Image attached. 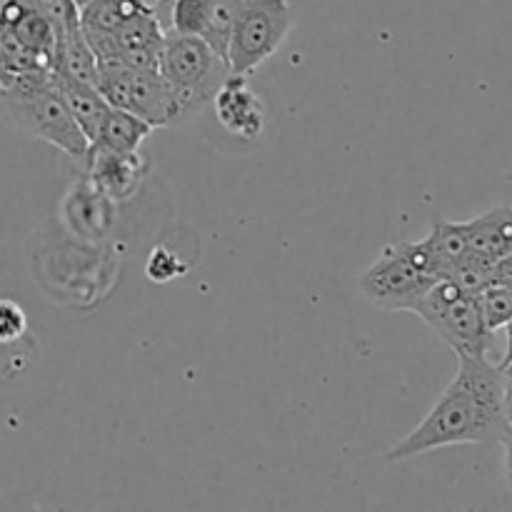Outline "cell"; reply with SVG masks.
<instances>
[{
	"label": "cell",
	"instance_id": "6da1fadb",
	"mask_svg": "<svg viewBox=\"0 0 512 512\" xmlns=\"http://www.w3.org/2000/svg\"><path fill=\"white\" fill-rule=\"evenodd\" d=\"M503 368L488 355H458V373L423 423L388 450L390 463L450 445L500 443L510 428Z\"/></svg>",
	"mask_w": 512,
	"mask_h": 512
},
{
	"label": "cell",
	"instance_id": "7a4b0ae2",
	"mask_svg": "<svg viewBox=\"0 0 512 512\" xmlns=\"http://www.w3.org/2000/svg\"><path fill=\"white\" fill-rule=\"evenodd\" d=\"M0 98L20 130L53 145L70 158L85 160L90 140L60 95L53 80V68H35L20 75L13 85L0 90Z\"/></svg>",
	"mask_w": 512,
	"mask_h": 512
},
{
	"label": "cell",
	"instance_id": "3957f363",
	"mask_svg": "<svg viewBox=\"0 0 512 512\" xmlns=\"http://www.w3.org/2000/svg\"><path fill=\"white\" fill-rule=\"evenodd\" d=\"M423 240L388 245L360 278V290L373 305L393 313H415L423 295L438 283Z\"/></svg>",
	"mask_w": 512,
	"mask_h": 512
},
{
	"label": "cell",
	"instance_id": "277c9868",
	"mask_svg": "<svg viewBox=\"0 0 512 512\" xmlns=\"http://www.w3.org/2000/svg\"><path fill=\"white\" fill-rule=\"evenodd\" d=\"M455 355H488L495 330L485 323L480 295H470L450 278H440L415 308Z\"/></svg>",
	"mask_w": 512,
	"mask_h": 512
},
{
	"label": "cell",
	"instance_id": "5b68a950",
	"mask_svg": "<svg viewBox=\"0 0 512 512\" xmlns=\"http://www.w3.org/2000/svg\"><path fill=\"white\" fill-rule=\"evenodd\" d=\"M160 73L173 85L183 113H190L213 100L233 70L205 38L168 30L160 53Z\"/></svg>",
	"mask_w": 512,
	"mask_h": 512
},
{
	"label": "cell",
	"instance_id": "8992f818",
	"mask_svg": "<svg viewBox=\"0 0 512 512\" xmlns=\"http://www.w3.org/2000/svg\"><path fill=\"white\" fill-rule=\"evenodd\" d=\"M98 88L110 105L135 113L153 128L173 125L183 118V105L173 85L155 68H130L120 63H100Z\"/></svg>",
	"mask_w": 512,
	"mask_h": 512
},
{
	"label": "cell",
	"instance_id": "52a82bcc",
	"mask_svg": "<svg viewBox=\"0 0 512 512\" xmlns=\"http://www.w3.org/2000/svg\"><path fill=\"white\" fill-rule=\"evenodd\" d=\"M293 25L288 0H250L235 23L228 63L235 75H253L278 53Z\"/></svg>",
	"mask_w": 512,
	"mask_h": 512
},
{
	"label": "cell",
	"instance_id": "ba28073f",
	"mask_svg": "<svg viewBox=\"0 0 512 512\" xmlns=\"http://www.w3.org/2000/svg\"><path fill=\"white\" fill-rule=\"evenodd\" d=\"M85 170L95 190H100L113 203H123L138 193L148 173V163L138 150H110L90 145L85 155Z\"/></svg>",
	"mask_w": 512,
	"mask_h": 512
},
{
	"label": "cell",
	"instance_id": "9c48e42d",
	"mask_svg": "<svg viewBox=\"0 0 512 512\" xmlns=\"http://www.w3.org/2000/svg\"><path fill=\"white\" fill-rule=\"evenodd\" d=\"M215 118L240 140H258L268 125V108L258 90L250 85V75H230L213 98Z\"/></svg>",
	"mask_w": 512,
	"mask_h": 512
},
{
	"label": "cell",
	"instance_id": "30bf717a",
	"mask_svg": "<svg viewBox=\"0 0 512 512\" xmlns=\"http://www.w3.org/2000/svg\"><path fill=\"white\" fill-rule=\"evenodd\" d=\"M0 23L38 63L53 68L58 33L38 0H0Z\"/></svg>",
	"mask_w": 512,
	"mask_h": 512
},
{
	"label": "cell",
	"instance_id": "8fae6325",
	"mask_svg": "<svg viewBox=\"0 0 512 512\" xmlns=\"http://www.w3.org/2000/svg\"><path fill=\"white\" fill-rule=\"evenodd\" d=\"M63 215L68 228L80 238H103L113 225V200L105 198L85 178L65 198Z\"/></svg>",
	"mask_w": 512,
	"mask_h": 512
},
{
	"label": "cell",
	"instance_id": "7c38bea8",
	"mask_svg": "<svg viewBox=\"0 0 512 512\" xmlns=\"http://www.w3.org/2000/svg\"><path fill=\"white\" fill-rule=\"evenodd\" d=\"M150 8L153 5H148L145 0H88L80 8V25H83L85 38L98 53L125 23H130Z\"/></svg>",
	"mask_w": 512,
	"mask_h": 512
},
{
	"label": "cell",
	"instance_id": "4fadbf2b",
	"mask_svg": "<svg viewBox=\"0 0 512 512\" xmlns=\"http://www.w3.org/2000/svg\"><path fill=\"white\" fill-rule=\"evenodd\" d=\"M53 80L55 85H58L60 95L65 98V103H68L73 118L78 120L83 133L88 135V140L93 143V140L98 138V130L100 125H103L105 115H108V110L113 108L110 100L105 98L103 90H100L95 83H83V80L68 78V75H60L55 73V70H53Z\"/></svg>",
	"mask_w": 512,
	"mask_h": 512
},
{
	"label": "cell",
	"instance_id": "5bb4252c",
	"mask_svg": "<svg viewBox=\"0 0 512 512\" xmlns=\"http://www.w3.org/2000/svg\"><path fill=\"white\" fill-rule=\"evenodd\" d=\"M468 238L470 248L485 258L495 260L512 253V208L510 205H498L478 218L468 220Z\"/></svg>",
	"mask_w": 512,
	"mask_h": 512
},
{
	"label": "cell",
	"instance_id": "9a60e30c",
	"mask_svg": "<svg viewBox=\"0 0 512 512\" xmlns=\"http://www.w3.org/2000/svg\"><path fill=\"white\" fill-rule=\"evenodd\" d=\"M53 70L60 75H68V78L98 85V73H100L98 53L93 50L90 40L85 38L83 25L80 23L58 35Z\"/></svg>",
	"mask_w": 512,
	"mask_h": 512
},
{
	"label": "cell",
	"instance_id": "2e32d148",
	"mask_svg": "<svg viewBox=\"0 0 512 512\" xmlns=\"http://www.w3.org/2000/svg\"><path fill=\"white\" fill-rule=\"evenodd\" d=\"M423 245L438 278H448L453 265L468 253H473L468 238V223H450V220H435L430 235L423 238Z\"/></svg>",
	"mask_w": 512,
	"mask_h": 512
},
{
	"label": "cell",
	"instance_id": "e0dca14e",
	"mask_svg": "<svg viewBox=\"0 0 512 512\" xmlns=\"http://www.w3.org/2000/svg\"><path fill=\"white\" fill-rule=\"evenodd\" d=\"M153 125L148 120L138 118L135 113L123 108H110L105 115L103 125L98 130V138L90 145H100V148L110 150H140V145L145 143L150 133H153Z\"/></svg>",
	"mask_w": 512,
	"mask_h": 512
},
{
	"label": "cell",
	"instance_id": "ac0fdd59",
	"mask_svg": "<svg viewBox=\"0 0 512 512\" xmlns=\"http://www.w3.org/2000/svg\"><path fill=\"white\" fill-rule=\"evenodd\" d=\"M213 18V0H168V23L165 28L183 35L205 38Z\"/></svg>",
	"mask_w": 512,
	"mask_h": 512
},
{
	"label": "cell",
	"instance_id": "d6986e66",
	"mask_svg": "<svg viewBox=\"0 0 512 512\" xmlns=\"http://www.w3.org/2000/svg\"><path fill=\"white\" fill-rule=\"evenodd\" d=\"M495 260L485 258L480 253H468L463 260L453 265V270L448 273V278L453 283H458L465 293L480 295L483 290H488L490 285L498 283V270H495Z\"/></svg>",
	"mask_w": 512,
	"mask_h": 512
},
{
	"label": "cell",
	"instance_id": "ffe728a7",
	"mask_svg": "<svg viewBox=\"0 0 512 512\" xmlns=\"http://www.w3.org/2000/svg\"><path fill=\"white\" fill-rule=\"evenodd\" d=\"M35 68H48V65L38 63V60L13 38V33L0 23V90L13 85L20 75L30 73V70Z\"/></svg>",
	"mask_w": 512,
	"mask_h": 512
},
{
	"label": "cell",
	"instance_id": "44dd1931",
	"mask_svg": "<svg viewBox=\"0 0 512 512\" xmlns=\"http://www.w3.org/2000/svg\"><path fill=\"white\" fill-rule=\"evenodd\" d=\"M250 0H213V18H210V28L205 33V40L228 60L230 38H233L235 23L240 20L243 10L248 8ZM230 65V63H228Z\"/></svg>",
	"mask_w": 512,
	"mask_h": 512
},
{
	"label": "cell",
	"instance_id": "7402d4cb",
	"mask_svg": "<svg viewBox=\"0 0 512 512\" xmlns=\"http://www.w3.org/2000/svg\"><path fill=\"white\" fill-rule=\"evenodd\" d=\"M480 308H483L485 323L490 330H503L512 320V280L490 285L480 293Z\"/></svg>",
	"mask_w": 512,
	"mask_h": 512
},
{
	"label": "cell",
	"instance_id": "603a6c76",
	"mask_svg": "<svg viewBox=\"0 0 512 512\" xmlns=\"http://www.w3.org/2000/svg\"><path fill=\"white\" fill-rule=\"evenodd\" d=\"M185 273V263L170 248H155L145 263V275L153 283H170Z\"/></svg>",
	"mask_w": 512,
	"mask_h": 512
},
{
	"label": "cell",
	"instance_id": "cb8c5ba5",
	"mask_svg": "<svg viewBox=\"0 0 512 512\" xmlns=\"http://www.w3.org/2000/svg\"><path fill=\"white\" fill-rule=\"evenodd\" d=\"M28 330V318L15 300L0 298V343H15Z\"/></svg>",
	"mask_w": 512,
	"mask_h": 512
},
{
	"label": "cell",
	"instance_id": "d4e9b609",
	"mask_svg": "<svg viewBox=\"0 0 512 512\" xmlns=\"http://www.w3.org/2000/svg\"><path fill=\"white\" fill-rule=\"evenodd\" d=\"M500 445H503L505 450V483L512 488V425L508 428V433L503 435V440H500Z\"/></svg>",
	"mask_w": 512,
	"mask_h": 512
},
{
	"label": "cell",
	"instance_id": "484cf974",
	"mask_svg": "<svg viewBox=\"0 0 512 512\" xmlns=\"http://www.w3.org/2000/svg\"><path fill=\"white\" fill-rule=\"evenodd\" d=\"M505 375V410H508V418L512 423V363L503 368Z\"/></svg>",
	"mask_w": 512,
	"mask_h": 512
},
{
	"label": "cell",
	"instance_id": "4316f807",
	"mask_svg": "<svg viewBox=\"0 0 512 512\" xmlns=\"http://www.w3.org/2000/svg\"><path fill=\"white\" fill-rule=\"evenodd\" d=\"M505 353H503V360H500V368H505V365L512 363V320L508 325H505Z\"/></svg>",
	"mask_w": 512,
	"mask_h": 512
},
{
	"label": "cell",
	"instance_id": "83f0119b",
	"mask_svg": "<svg viewBox=\"0 0 512 512\" xmlns=\"http://www.w3.org/2000/svg\"><path fill=\"white\" fill-rule=\"evenodd\" d=\"M75 3H78V5H80V8H83V5H85V3H88V0H75Z\"/></svg>",
	"mask_w": 512,
	"mask_h": 512
}]
</instances>
